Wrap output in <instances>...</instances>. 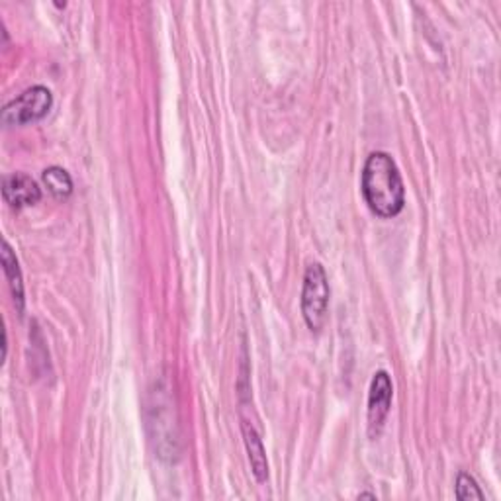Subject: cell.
Segmentation results:
<instances>
[{"label": "cell", "instance_id": "cell-1", "mask_svg": "<svg viewBox=\"0 0 501 501\" xmlns=\"http://www.w3.org/2000/svg\"><path fill=\"white\" fill-rule=\"evenodd\" d=\"M360 190H363L370 212L378 218H395L405 206L402 172L392 155L382 153V151H376L366 159L363 179H360Z\"/></svg>", "mask_w": 501, "mask_h": 501}, {"label": "cell", "instance_id": "cell-2", "mask_svg": "<svg viewBox=\"0 0 501 501\" xmlns=\"http://www.w3.org/2000/svg\"><path fill=\"white\" fill-rule=\"evenodd\" d=\"M329 294L331 290L325 269L320 263L310 264L304 274V288H302V313L311 331H321L328 321Z\"/></svg>", "mask_w": 501, "mask_h": 501}, {"label": "cell", "instance_id": "cell-3", "mask_svg": "<svg viewBox=\"0 0 501 501\" xmlns=\"http://www.w3.org/2000/svg\"><path fill=\"white\" fill-rule=\"evenodd\" d=\"M53 107V95L45 87H32L22 92L18 98L8 102L3 110L5 125H26L40 122L50 114Z\"/></svg>", "mask_w": 501, "mask_h": 501}, {"label": "cell", "instance_id": "cell-4", "mask_svg": "<svg viewBox=\"0 0 501 501\" xmlns=\"http://www.w3.org/2000/svg\"><path fill=\"white\" fill-rule=\"evenodd\" d=\"M394 400V384L388 372H376L375 378L370 382V392H368V435L376 439L380 431L386 423V417L390 413Z\"/></svg>", "mask_w": 501, "mask_h": 501}, {"label": "cell", "instance_id": "cell-5", "mask_svg": "<svg viewBox=\"0 0 501 501\" xmlns=\"http://www.w3.org/2000/svg\"><path fill=\"white\" fill-rule=\"evenodd\" d=\"M3 196L5 202L10 208L22 209L26 206H33L40 202L42 198V190L38 182L33 181L28 174H13V177H6L3 182Z\"/></svg>", "mask_w": 501, "mask_h": 501}, {"label": "cell", "instance_id": "cell-6", "mask_svg": "<svg viewBox=\"0 0 501 501\" xmlns=\"http://www.w3.org/2000/svg\"><path fill=\"white\" fill-rule=\"evenodd\" d=\"M241 429H243V441H245V449H247V454H249L253 474L257 478L259 484H264L269 480V460H266L263 441L257 433V429L253 427V423L245 422V419L241 423Z\"/></svg>", "mask_w": 501, "mask_h": 501}, {"label": "cell", "instance_id": "cell-7", "mask_svg": "<svg viewBox=\"0 0 501 501\" xmlns=\"http://www.w3.org/2000/svg\"><path fill=\"white\" fill-rule=\"evenodd\" d=\"M3 269H5V274L8 278L10 292H13V296H14L16 308L22 313V311H24V283H22V273H20L18 259H16L13 247L8 245V241L3 243Z\"/></svg>", "mask_w": 501, "mask_h": 501}, {"label": "cell", "instance_id": "cell-8", "mask_svg": "<svg viewBox=\"0 0 501 501\" xmlns=\"http://www.w3.org/2000/svg\"><path fill=\"white\" fill-rule=\"evenodd\" d=\"M43 184L48 186V190L60 198V200H65V198L71 196L73 192V181L69 177V172L61 167H50L43 171Z\"/></svg>", "mask_w": 501, "mask_h": 501}, {"label": "cell", "instance_id": "cell-9", "mask_svg": "<svg viewBox=\"0 0 501 501\" xmlns=\"http://www.w3.org/2000/svg\"><path fill=\"white\" fill-rule=\"evenodd\" d=\"M457 497L460 501L466 499H484V494L480 492V487H478L476 480L466 472H460L457 478Z\"/></svg>", "mask_w": 501, "mask_h": 501}, {"label": "cell", "instance_id": "cell-10", "mask_svg": "<svg viewBox=\"0 0 501 501\" xmlns=\"http://www.w3.org/2000/svg\"><path fill=\"white\" fill-rule=\"evenodd\" d=\"M358 497H360V499H365V497H366V499H376V496H372V494H360Z\"/></svg>", "mask_w": 501, "mask_h": 501}]
</instances>
